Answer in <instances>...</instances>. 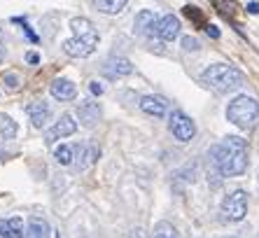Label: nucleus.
I'll use <instances>...</instances> for the list:
<instances>
[{"label":"nucleus","instance_id":"aec40b11","mask_svg":"<svg viewBox=\"0 0 259 238\" xmlns=\"http://www.w3.org/2000/svg\"><path fill=\"white\" fill-rule=\"evenodd\" d=\"M75 149L72 147H68V145H59V147L54 149V159H56V164H61V166H70L72 161H75Z\"/></svg>","mask_w":259,"mask_h":238},{"label":"nucleus","instance_id":"f257e3e1","mask_svg":"<svg viewBox=\"0 0 259 238\" xmlns=\"http://www.w3.org/2000/svg\"><path fill=\"white\" fill-rule=\"evenodd\" d=\"M210 159L224 178H238L247 171V143L238 136H227L210 149Z\"/></svg>","mask_w":259,"mask_h":238},{"label":"nucleus","instance_id":"2eb2a0df","mask_svg":"<svg viewBox=\"0 0 259 238\" xmlns=\"http://www.w3.org/2000/svg\"><path fill=\"white\" fill-rule=\"evenodd\" d=\"M157 24H159V19L154 17L150 10H143V12H138V17H136V33H140V35H145V37H154L157 35Z\"/></svg>","mask_w":259,"mask_h":238},{"label":"nucleus","instance_id":"72a5a7b5","mask_svg":"<svg viewBox=\"0 0 259 238\" xmlns=\"http://www.w3.org/2000/svg\"><path fill=\"white\" fill-rule=\"evenodd\" d=\"M257 238H259V233H257Z\"/></svg>","mask_w":259,"mask_h":238},{"label":"nucleus","instance_id":"6ab92c4d","mask_svg":"<svg viewBox=\"0 0 259 238\" xmlns=\"http://www.w3.org/2000/svg\"><path fill=\"white\" fill-rule=\"evenodd\" d=\"M70 28H72V35H77V37L94 35V33H96V28L91 26V21H89V19H84V17H75V19H72Z\"/></svg>","mask_w":259,"mask_h":238},{"label":"nucleus","instance_id":"9d476101","mask_svg":"<svg viewBox=\"0 0 259 238\" xmlns=\"http://www.w3.org/2000/svg\"><path fill=\"white\" fill-rule=\"evenodd\" d=\"M140 110L154 119H161L168 114V101L163 96H143L140 98Z\"/></svg>","mask_w":259,"mask_h":238},{"label":"nucleus","instance_id":"7ed1b4c3","mask_svg":"<svg viewBox=\"0 0 259 238\" xmlns=\"http://www.w3.org/2000/svg\"><path fill=\"white\" fill-rule=\"evenodd\" d=\"M227 119L238 129H252L259 122V103L252 96H236L227 105Z\"/></svg>","mask_w":259,"mask_h":238},{"label":"nucleus","instance_id":"a211bd4d","mask_svg":"<svg viewBox=\"0 0 259 238\" xmlns=\"http://www.w3.org/2000/svg\"><path fill=\"white\" fill-rule=\"evenodd\" d=\"M17 131H19L17 122L10 114L0 112V136L5 138V140H12V138H17Z\"/></svg>","mask_w":259,"mask_h":238},{"label":"nucleus","instance_id":"f03ea898","mask_svg":"<svg viewBox=\"0 0 259 238\" xmlns=\"http://www.w3.org/2000/svg\"><path fill=\"white\" fill-rule=\"evenodd\" d=\"M201 82L220 94H229L243 87V72L229 63H212L201 72Z\"/></svg>","mask_w":259,"mask_h":238},{"label":"nucleus","instance_id":"0eeeda50","mask_svg":"<svg viewBox=\"0 0 259 238\" xmlns=\"http://www.w3.org/2000/svg\"><path fill=\"white\" fill-rule=\"evenodd\" d=\"M75 131H77V119L72 117V114H61V119H56V124L47 131V136H45V143H47V145H54L56 140L72 136Z\"/></svg>","mask_w":259,"mask_h":238},{"label":"nucleus","instance_id":"20e7f679","mask_svg":"<svg viewBox=\"0 0 259 238\" xmlns=\"http://www.w3.org/2000/svg\"><path fill=\"white\" fill-rule=\"evenodd\" d=\"M222 220L224 222H241L247 215V191L234 189L231 194H227L222 201Z\"/></svg>","mask_w":259,"mask_h":238},{"label":"nucleus","instance_id":"412c9836","mask_svg":"<svg viewBox=\"0 0 259 238\" xmlns=\"http://www.w3.org/2000/svg\"><path fill=\"white\" fill-rule=\"evenodd\" d=\"M152 238H178V231L170 222H159L152 231Z\"/></svg>","mask_w":259,"mask_h":238},{"label":"nucleus","instance_id":"a878e982","mask_svg":"<svg viewBox=\"0 0 259 238\" xmlns=\"http://www.w3.org/2000/svg\"><path fill=\"white\" fill-rule=\"evenodd\" d=\"M26 61H28V66H37V63H40V54H37V52H28V54H26Z\"/></svg>","mask_w":259,"mask_h":238},{"label":"nucleus","instance_id":"cd10ccee","mask_svg":"<svg viewBox=\"0 0 259 238\" xmlns=\"http://www.w3.org/2000/svg\"><path fill=\"white\" fill-rule=\"evenodd\" d=\"M205 33H208L212 40H217V37H220V28H217V26H205Z\"/></svg>","mask_w":259,"mask_h":238},{"label":"nucleus","instance_id":"7c9ffc66","mask_svg":"<svg viewBox=\"0 0 259 238\" xmlns=\"http://www.w3.org/2000/svg\"><path fill=\"white\" fill-rule=\"evenodd\" d=\"M5 59V49H3V45H0V61Z\"/></svg>","mask_w":259,"mask_h":238},{"label":"nucleus","instance_id":"4468645a","mask_svg":"<svg viewBox=\"0 0 259 238\" xmlns=\"http://www.w3.org/2000/svg\"><path fill=\"white\" fill-rule=\"evenodd\" d=\"M49 94L54 96L56 101H72L75 96H77V87H75V82L68 77H56L54 82H52V87H49Z\"/></svg>","mask_w":259,"mask_h":238},{"label":"nucleus","instance_id":"c85d7f7f","mask_svg":"<svg viewBox=\"0 0 259 238\" xmlns=\"http://www.w3.org/2000/svg\"><path fill=\"white\" fill-rule=\"evenodd\" d=\"M247 12H250V14H259V3H247Z\"/></svg>","mask_w":259,"mask_h":238},{"label":"nucleus","instance_id":"ddd939ff","mask_svg":"<svg viewBox=\"0 0 259 238\" xmlns=\"http://www.w3.org/2000/svg\"><path fill=\"white\" fill-rule=\"evenodd\" d=\"M98 156H101V149L96 145H79V147H75V161L72 164L79 171H87V168H91L96 164Z\"/></svg>","mask_w":259,"mask_h":238},{"label":"nucleus","instance_id":"1a4fd4ad","mask_svg":"<svg viewBox=\"0 0 259 238\" xmlns=\"http://www.w3.org/2000/svg\"><path fill=\"white\" fill-rule=\"evenodd\" d=\"M77 117H79V124L82 126L94 129L103 117V110H101V105H98V101H82L77 105Z\"/></svg>","mask_w":259,"mask_h":238},{"label":"nucleus","instance_id":"473e14b6","mask_svg":"<svg viewBox=\"0 0 259 238\" xmlns=\"http://www.w3.org/2000/svg\"><path fill=\"white\" fill-rule=\"evenodd\" d=\"M229 238H234V236H229Z\"/></svg>","mask_w":259,"mask_h":238},{"label":"nucleus","instance_id":"b1692460","mask_svg":"<svg viewBox=\"0 0 259 238\" xmlns=\"http://www.w3.org/2000/svg\"><path fill=\"white\" fill-rule=\"evenodd\" d=\"M0 238H14V231L10 226V220H0Z\"/></svg>","mask_w":259,"mask_h":238},{"label":"nucleus","instance_id":"6e6552de","mask_svg":"<svg viewBox=\"0 0 259 238\" xmlns=\"http://www.w3.org/2000/svg\"><path fill=\"white\" fill-rule=\"evenodd\" d=\"M103 72H105V77H110V80L126 77V75L133 72V63L126 56H110V59L103 63Z\"/></svg>","mask_w":259,"mask_h":238},{"label":"nucleus","instance_id":"5701e85b","mask_svg":"<svg viewBox=\"0 0 259 238\" xmlns=\"http://www.w3.org/2000/svg\"><path fill=\"white\" fill-rule=\"evenodd\" d=\"M182 49H185V52H199L201 45H199V40H196V37L187 35V37H182Z\"/></svg>","mask_w":259,"mask_h":238},{"label":"nucleus","instance_id":"2f4dec72","mask_svg":"<svg viewBox=\"0 0 259 238\" xmlns=\"http://www.w3.org/2000/svg\"><path fill=\"white\" fill-rule=\"evenodd\" d=\"M56 238H61V236H56Z\"/></svg>","mask_w":259,"mask_h":238},{"label":"nucleus","instance_id":"423d86ee","mask_svg":"<svg viewBox=\"0 0 259 238\" xmlns=\"http://www.w3.org/2000/svg\"><path fill=\"white\" fill-rule=\"evenodd\" d=\"M96 47H98V33L82 35V37L72 35L63 42V52L68 56H72V59H87V56H91V54L96 52Z\"/></svg>","mask_w":259,"mask_h":238},{"label":"nucleus","instance_id":"39448f33","mask_svg":"<svg viewBox=\"0 0 259 238\" xmlns=\"http://www.w3.org/2000/svg\"><path fill=\"white\" fill-rule=\"evenodd\" d=\"M168 129L175 140H180V143H189V140H194V136H196L194 119L189 117V114H185L182 110H173V112L168 114Z\"/></svg>","mask_w":259,"mask_h":238},{"label":"nucleus","instance_id":"393cba45","mask_svg":"<svg viewBox=\"0 0 259 238\" xmlns=\"http://www.w3.org/2000/svg\"><path fill=\"white\" fill-rule=\"evenodd\" d=\"M185 14H187L189 19H196V21H201V12H199V10H196L194 5H187V7H185Z\"/></svg>","mask_w":259,"mask_h":238},{"label":"nucleus","instance_id":"f3484780","mask_svg":"<svg viewBox=\"0 0 259 238\" xmlns=\"http://www.w3.org/2000/svg\"><path fill=\"white\" fill-rule=\"evenodd\" d=\"M94 5L103 14H119L126 7V0H94Z\"/></svg>","mask_w":259,"mask_h":238},{"label":"nucleus","instance_id":"f8f14e48","mask_svg":"<svg viewBox=\"0 0 259 238\" xmlns=\"http://www.w3.org/2000/svg\"><path fill=\"white\" fill-rule=\"evenodd\" d=\"M180 19L173 17V14H166V17L159 19V24H157V35L159 40L163 42H173L175 37L180 35Z\"/></svg>","mask_w":259,"mask_h":238},{"label":"nucleus","instance_id":"9b49d317","mask_svg":"<svg viewBox=\"0 0 259 238\" xmlns=\"http://www.w3.org/2000/svg\"><path fill=\"white\" fill-rule=\"evenodd\" d=\"M26 112L30 117V124L35 126V129H42L47 126V122L52 119V107H49L47 101H33L26 105Z\"/></svg>","mask_w":259,"mask_h":238},{"label":"nucleus","instance_id":"dca6fc26","mask_svg":"<svg viewBox=\"0 0 259 238\" xmlns=\"http://www.w3.org/2000/svg\"><path fill=\"white\" fill-rule=\"evenodd\" d=\"M24 238H52V226L42 217H33L26 226V236Z\"/></svg>","mask_w":259,"mask_h":238},{"label":"nucleus","instance_id":"bb28decb","mask_svg":"<svg viewBox=\"0 0 259 238\" xmlns=\"http://www.w3.org/2000/svg\"><path fill=\"white\" fill-rule=\"evenodd\" d=\"M89 91H91L94 96H101V94H103V84H101V82H91V84H89Z\"/></svg>","mask_w":259,"mask_h":238},{"label":"nucleus","instance_id":"4be33fe9","mask_svg":"<svg viewBox=\"0 0 259 238\" xmlns=\"http://www.w3.org/2000/svg\"><path fill=\"white\" fill-rule=\"evenodd\" d=\"M0 80H3V84H5L10 91L19 89V75H17V72H5V75H3Z\"/></svg>","mask_w":259,"mask_h":238},{"label":"nucleus","instance_id":"c756f323","mask_svg":"<svg viewBox=\"0 0 259 238\" xmlns=\"http://www.w3.org/2000/svg\"><path fill=\"white\" fill-rule=\"evenodd\" d=\"M128 238H145V231H143V229H133Z\"/></svg>","mask_w":259,"mask_h":238}]
</instances>
